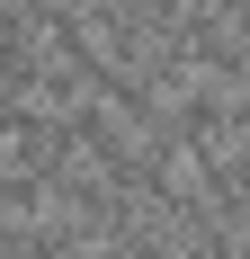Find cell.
Masks as SVG:
<instances>
[{
  "instance_id": "cell-1",
  "label": "cell",
  "mask_w": 250,
  "mask_h": 259,
  "mask_svg": "<svg viewBox=\"0 0 250 259\" xmlns=\"http://www.w3.org/2000/svg\"><path fill=\"white\" fill-rule=\"evenodd\" d=\"M54 214H72L80 233L99 241L107 224H116V214H125V197H116V188L99 179V170H90V161H80V170H63V179H54Z\"/></svg>"
}]
</instances>
